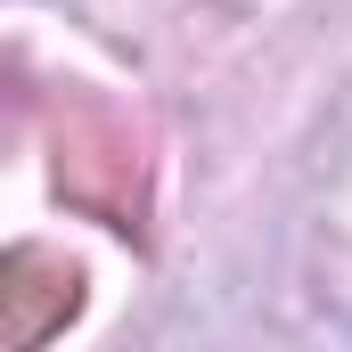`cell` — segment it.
Instances as JSON below:
<instances>
[{
    "instance_id": "6da1fadb",
    "label": "cell",
    "mask_w": 352,
    "mask_h": 352,
    "mask_svg": "<svg viewBox=\"0 0 352 352\" xmlns=\"http://www.w3.org/2000/svg\"><path fill=\"white\" fill-rule=\"evenodd\" d=\"M50 156H58V197L66 205H82L107 230L140 238V221H148V164H140L131 123H115L98 98H66L58 123H50Z\"/></svg>"
},
{
    "instance_id": "7a4b0ae2",
    "label": "cell",
    "mask_w": 352,
    "mask_h": 352,
    "mask_svg": "<svg viewBox=\"0 0 352 352\" xmlns=\"http://www.w3.org/2000/svg\"><path fill=\"white\" fill-rule=\"evenodd\" d=\"M82 303V270L66 254H41V246H16L0 263V336L8 352H41Z\"/></svg>"
}]
</instances>
